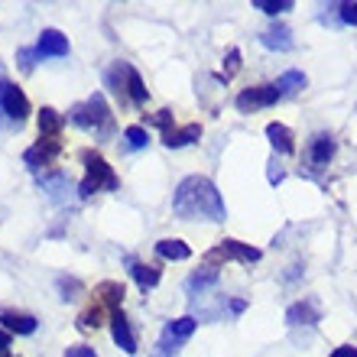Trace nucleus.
<instances>
[{
	"instance_id": "nucleus-1",
	"label": "nucleus",
	"mask_w": 357,
	"mask_h": 357,
	"mask_svg": "<svg viewBox=\"0 0 357 357\" xmlns=\"http://www.w3.org/2000/svg\"><path fill=\"white\" fill-rule=\"evenodd\" d=\"M172 211L182 221H225L227 208L215 182L205 176H188L178 182L176 195H172Z\"/></svg>"
},
{
	"instance_id": "nucleus-2",
	"label": "nucleus",
	"mask_w": 357,
	"mask_h": 357,
	"mask_svg": "<svg viewBox=\"0 0 357 357\" xmlns=\"http://www.w3.org/2000/svg\"><path fill=\"white\" fill-rule=\"evenodd\" d=\"M68 121L82 127V130L94 133V137H111L114 133V114L104 101V94H91L88 101L75 104L72 111H68Z\"/></svg>"
},
{
	"instance_id": "nucleus-3",
	"label": "nucleus",
	"mask_w": 357,
	"mask_h": 357,
	"mask_svg": "<svg viewBox=\"0 0 357 357\" xmlns=\"http://www.w3.org/2000/svg\"><path fill=\"white\" fill-rule=\"evenodd\" d=\"M82 162H85V182L78 185V195L82 198L94 195V192H101V188H107V192H117V188H121V178L114 176V169L107 166V160H104L101 153L82 150Z\"/></svg>"
},
{
	"instance_id": "nucleus-4",
	"label": "nucleus",
	"mask_w": 357,
	"mask_h": 357,
	"mask_svg": "<svg viewBox=\"0 0 357 357\" xmlns=\"http://www.w3.org/2000/svg\"><path fill=\"white\" fill-rule=\"evenodd\" d=\"M195 325H198L195 315H182V319L166 321V325H162L160 341H156V351H153V357L178 354V348H182V344H185V341L195 335Z\"/></svg>"
},
{
	"instance_id": "nucleus-5",
	"label": "nucleus",
	"mask_w": 357,
	"mask_h": 357,
	"mask_svg": "<svg viewBox=\"0 0 357 357\" xmlns=\"http://www.w3.org/2000/svg\"><path fill=\"white\" fill-rule=\"evenodd\" d=\"M260 250H257V247H250V244H241V241H234V237H225V241H221V244L218 247H211V250H208V266H215V264H221V260H241V264H257V260H260Z\"/></svg>"
},
{
	"instance_id": "nucleus-6",
	"label": "nucleus",
	"mask_w": 357,
	"mask_h": 357,
	"mask_svg": "<svg viewBox=\"0 0 357 357\" xmlns=\"http://www.w3.org/2000/svg\"><path fill=\"white\" fill-rule=\"evenodd\" d=\"M280 101V91L276 85H257V88H244V91L237 94V111L241 114H254L260 107H273V104Z\"/></svg>"
},
{
	"instance_id": "nucleus-7",
	"label": "nucleus",
	"mask_w": 357,
	"mask_h": 357,
	"mask_svg": "<svg viewBox=\"0 0 357 357\" xmlns=\"http://www.w3.org/2000/svg\"><path fill=\"white\" fill-rule=\"evenodd\" d=\"M0 107L17 123L29 117V98L23 94V88H17L13 82H3V78H0Z\"/></svg>"
},
{
	"instance_id": "nucleus-8",
	"label": "nucleus",
	"mask_w": 357,
	"mask_h": 357,
	"mask_svg": "<svg viewBox=\"0 0 357 357\" xmlns=\"http://www.w3.org/2000/svg\"><path fill=\"white\" fill-rule=\"evenodd\" d=\"M59 153H62V140H43V137H39L36 146H29V150L23 153V160H26V166L33 172H39V169H49V166L59 160Z\"/></svg>"
},
{
	"instance_id": "nucleus-9",
	"label": "nucleus",
	"mask_w": 357,
	"mask_h": 357,
	"mask_svg": "<svg viewBox=\"0 0 357 357\" xmlns=\"http://www.w3.org/2000/svg\"><path fill=\"white\" fill-rule=\"evenodd\" d=\"M33 52H36V62L39 59H62V56H68V39L59 29H43Z\"/></svg>"
},
{
	"instance_id": "nucleus-10",
	"label": "nucleus",
	"mask_w": 357,
	"mask_h": 357,
	"mask_svg": "<svg viewBox=\"0 0 357 357\" xmlns=\"http://www.w3.org/2000/svg\"><path fill=\"white\" fill-rule=\"evenodd\" d=\"M0 325H3V331H10V335H33V331L39 328L36 315L17 312V309H0Z\"/></svg>"
},
{
	"instance_id": "nucleus-11",
	"label": "nucleus",
	"mask_w": 357,
	"mask_h": 357,
	"mask_svg": "<svg viewBox=\"0 0 357 357\" xmlns=\"http://www.w3.org/2000/svg\"><path fill=\"white\" fill-rule=\"evenodd\" d=\"M286 321H289L292 328H299V325L312 328V325H319V321H321V312H319V305H315L312 299H302V302H296V305H289Z\"/></svg>"
},
{
	"instance_id": "nucleus-12",
	"label": "nucleus",
	"mask_w": 357,
	"mask_h": 357,
	"mask_svg": "<svg viewBox=\"0 0 357 357\" xmlns=\"http://www.w3.org/2000/svg\"><path fill=\"white\" fill-rule=\"evenodd\" d=\"M111 335H114V341H117V348H121L123 354H137V338H133L130 321H127L123 312H114L111 315Z\"/></svg>"
},
{
	"instance_id": "nucleus-13",
	"label": "nucleus",
	"mask_w": 357,
	"mask_h": 357,
	"mask_svg": "<svg viewBox=\"0 0 357 357\" xmlns=\"http://www.w3.org/2000/svg\"><path fill=\"white\" fill-rule=\"evenodd\" d=\"M331 156H335V140H331L328 133H315L309 143V162L315 169H325L331 162Z\"/></svg>"
},
{
	"instance_id": "nucleus-14",
	"label": "nucleus",
	"mask_w": 357,
	"mask_h": 357,
	"mask_svg": "<svg viewBox=\"0 0 357 357\" xmlns=\"http://www.w3.org/2000/svg\"><path fill=\"white\" fill-rule=\"evenodd\" d=\"M266 137H270L273 150L282 153V156H292V153H296V137H292V130L286 123H280V121L266 123Z\"/></svg>"
},
{
	"instance_id": "nucleus-15",
	"label": "nucleus",
	"mask_w": 357,
	"mask_h": 357,
	"mask_svg": "<svg viewBox=\"0 0 357 357\" xmlns=\"http://www.w3.org/2000/svg\"><path fill=\"white\" fill-rule=\"evenodd\" d=\"M198 137H202V127H198V123H188V127H166V130H162V143H166L169 150L188 146V143H195Z\"/></svg>"
},
{
	"instance_id": "nucleus-16",
	"label": "nucleus",
	"mask_w": 357,
	"mask_h": 357,
	"mask_svg": "<svg viewBox=\"0 0 357 357\" xmlns=\"http://www.w3.org/2000/svg\"><path fill=\"white\" fill-rule=\"evenodd\" d=\"M260 43H264L266 49H276V52H289V49L296 46V43H292V29L282 26V23L264 29V33H260Z\"/></svg>"
},
{
	"instance_id": "nucleus-17",
	"label": "nucleus",
	"mask_w": 357,
	"mask_h": 357,
	"mask_svg": "<svg viewBox=\"0 0 357 357\" xmlns=\"http://www.w3.org/2000/svg\"><path fill=\"white\" fill-rule=\"evenodd\" d=\"M94 299L101 302L104 309L114 315V312H121V305H123V286H121V282H114V280L101 282V286L94 289Z\"/></svg>"
},
{
	"instance_id": "nucleus-18",
	"label": "nucleus",
	"mask_w": 357,
	"mask_h": 357,
	"mask_svg": "<svg viewBox=\"0 0 357 357\" xmlns=\"http://www.w3.org/2000/svg\"><path fill=\"white\" fill-rule=\"evenodd\" d=\"M62 127H66V117L59 111H52V107H43V111H39V137H43V140H59Z\"/></svg>"
},
{
	"instance_id": "nucleus-19",
	"label": "nucleus",
	"mask_w": 357,
	"mask_h": 357,
	"mask_svg": "<svg viewBox=\"0 0 357 357\" xmlns=\"http://www.w3.org/2000/svg\"><path fill=\"white\" fill-rule=\"evenodd\" d=\"M130 273H133V280H137V286H140L143 292L146 289H156V286H160V266H153V264H137V260H133L130 264Z\"/></svg>"
},
{
	"instance_id": "nucleus-20",
	"label": "nucleus",
	"mask_w": 357,
	"mask_h": 357,
	"mask_svg": "<svg viewBox=\"0 0 357 357\" xmlns=\"http://www.w3.org/2000/svg\"><path fill=\"white\" fill-rule=\"evenodd\" d=\"M215 282H218V270H215V266H205V270H195L192 276H188V280H185V289L192 292V296H202V292L211 289Z\"/></svg>"
},
{
	"instance_id": "nucleus-21",
	"label": "nucleus",
	"mask_w": 357,
	"mask_h": 357,
	"mask_svg": "<svg viewBox=\"0 0 357 357\" xmlns=\"http://www.w3.org/2000/svg\"><path fill=\"white\" fill-rule=\"evenodd\" d=\"M156 254H160L162 260H188V257H192V250H188V244L176 241V237H166V241H160V244H156Z\"/></svg>"
},
{
	"instance_id": "nucleus-22",
	"label": "nucleus",
	"mask_w": 357,
	"mask_h": 357,
	"mask_svg": "<svg viewBox=\"0 0 357 357\" xmlns=\"http://www.w3.org/2000/svg\"><path fill=\"white\" fill-rule=\"evenodd\" d=\"M302 88H305V75L302 72H282L280 82H276V91H280V98H292V94H299Z\"/></svg>"
},
{
	"instance_id": "nucleus-23",
	"label": "nucleus",
	"mask_w": 357,
	"mask_h": 357,
	"mask_svg": "<svg viewBox=\"0 0 357 357\" xmlns=\"http://www.w3.org/2000/svg\"><path fill=\"white\" fill-rule=\"evenodd\" d=\"M39 185L46 188L52 202H62L68 192V176H62V172H56V176H39Z\"/></svg>"
},
{
	"instance_id": "nucleus-24",
	"label": "nucleus",
	"mask_w": 357,
	"mask_h": 357,
	"mask_svg": "<svg viewBox=\"0 0 357 357\" xmlns=\"http://www.w3.org/2000/svg\"><path fill=\"white\" fill-rule=\"evenodd\" d=\"M127 98H130L133 104H146V98H150V91H146V85H143L140 72L130 66V72H127Z\"/></svg>"
},
{
	"instance_id": "nucleus-25",
	"label": "nucleus",
	"mask_w": 357,
	"mask_h": 357,
	"mask_svg": "<svg viewBox=\"0 0 357 357\" xmlns=\"http://www.w3.org/2000/svg\"><path fill=\"white\" fill-rule=\"evenodd\" d=\"M123 143H127V150H146V143H150V130L140 127V123H133L123 130Z\"/></svg>"
},
{
	"instance_id": "nucleus-26",
	"label": "nucleus",
	"mask_w": 357,
	"mask_h": 357,
	"mask_svg": "<svg viewBox=\"0 0 357 357\" xmlns=\"http://www.w3.org/2000/svg\"><path fill=\"white\" fill-rule=\"evenodd\" d=\"M257 10H264V13H270V17H276V13H286V10H292V0H257L254 3Z\"/></svg>"
},
{
	"instance_id": "nucleus-27",
	"label": "nucleus",
	"mask_w": 357,
	"mask_h": 357,
	"mask_svg": "<svg viewBox=\"0 0 357 357\" xmlns=\"http://www.w3.org/2000/svg\"><path fill=\"white\" fill-rule=\"evenodd\" d=\"M338 20L348 26H357V3H338Z\"/></svg>"
},
{
	"instance_id": "nucleus-28",
	"label": "nucleus",
	"mask_w": 357,
	"mask_h": 357,
	"mask_svg": "<svg viewBox=\"0 0 357 357\" xmlns=\"http://www.w3.org/2000/svg\"><path fill=\"white\" fill-rule=\"evenodd\" d=\"M241 68V49H231L227 52V62H225V78H231Z\"/></svg>"
},
{
	"instance_id": "nucleus-29",
	"label": "nucleus",
	"mask_w": 357,
	"mask_h": 357,
	"mask_svg": "<svg viewBox=\"0 0 357 357\" xmlns=\"http://www.w3.org/2000/svg\"><path fill=\"white\" fill-rule=\"evenodd\" d=\"M66 357H98L94 354V348H88V344H75V348H68Z\"/></svg>"
},
{
	"instance_id": "nucleus-30",
	"label": "nucleus",
	"mask_w": 357,
	"mask_h": 357,
	"mask_svg": "<svg viewBox=\"0 0 357 357\" xmlns=\"http://www.w3.org/2000/svg\"><path fill=\"white\" fill-rule=\"evenodd\" d=\"M331 357H357V348H354V344H344V348L331 351Z\"/></svg>"
},
{
	"instance_id": "nucleus-31",
	"label": "nucleus",
	"mask_w": 357,
	"mask_h": 357,
	"mask_svg": "<svg viewBox=\"0 0 357 357\" xmlns=\"http://www.w3.org/2000/svg\"><path fill=\"white\" fill-rule=\"evenodd\" d=\"M10 351V331H0V354Z\"/></svg>"
},
{
	"instance_id": "nucleus-32",
	"label": "nucleus",
	"mask_w": 357,
	"mask_h": 357,
	"mask_svg": "<svg viewBox=\"0 0 357 357\" xmlns=\"http://www.w3.org/2000/svg\"><path fill=\"white\" fill-rule=\"evenodd\" d=\"M231 312H234V315H241V312H244V302L234 299V302H231Z\"/></svg>"
},
{
	"instance_id": "nucleus-33",
	"label": "nucleus",
	"mask_w": 357,
	"mask_h": 357,
	"mask_svg": "<svg viewBox=\"0 0 357 357\" xmlns=\"http://www.w3.org/2000/svg\"><path fill=\"white\" fill-rule=\"evenodd\" d=\"M0 357H13V354H0Z\"/></svg>"
}]
</instances>
